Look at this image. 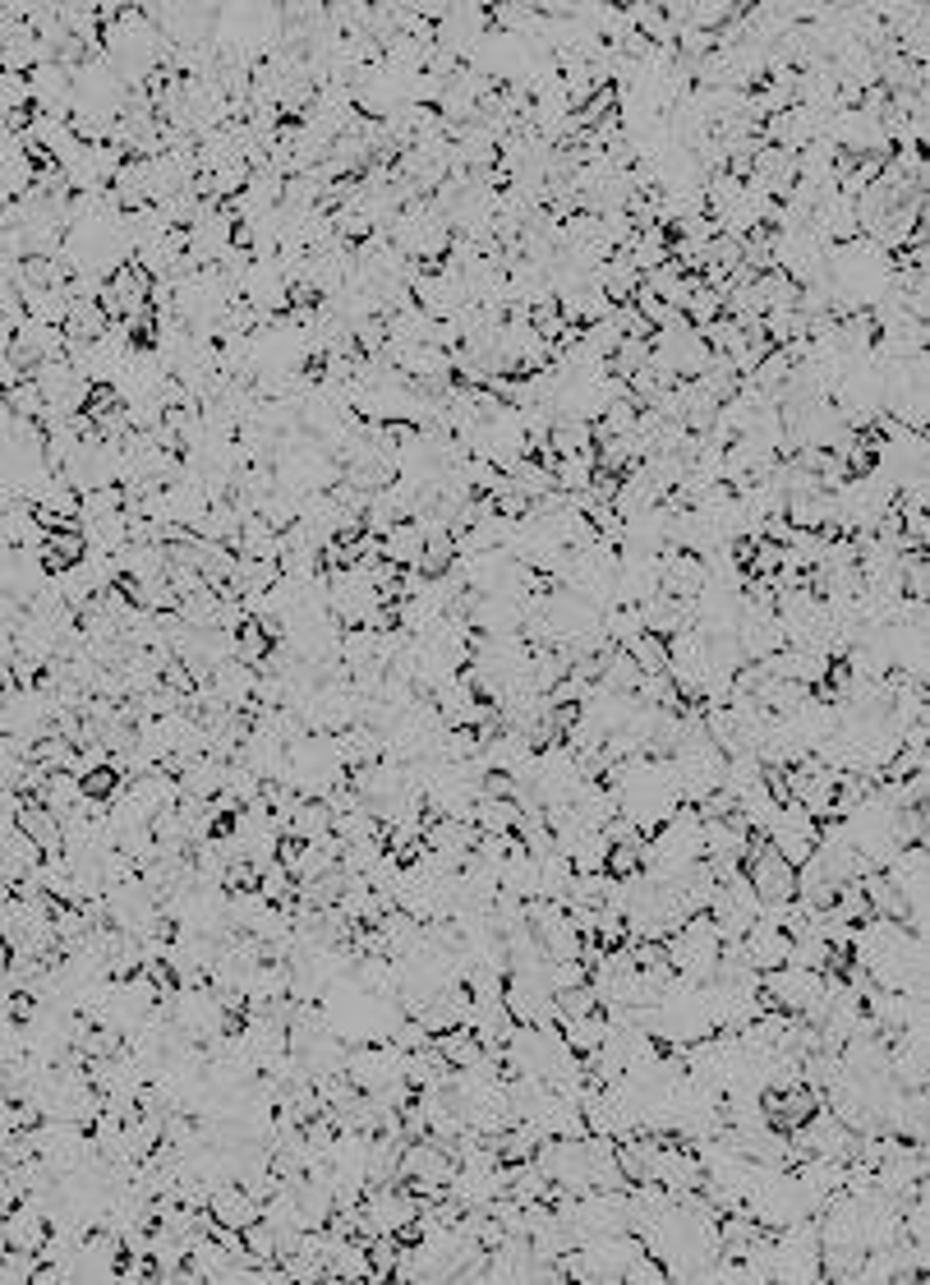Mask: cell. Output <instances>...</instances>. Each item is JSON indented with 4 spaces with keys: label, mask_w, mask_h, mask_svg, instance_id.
Returning a JSON list of instances; mask_svg holds the SVG:
<instances>
[{
    "label": "cell",
    "mask_w": 930,
    "mask_h": 1285,
    "mask_svg": "<svg viewBox=\"0 0 930 1285\" xmlns=\"http://www.w3.org/2000/svg\"><path fill=\"white\" fill-rule=\"evenodd\" d=\"M42 1258L33 1253H6V1267H0V1285H33Z\"/></svg>",
    "instance_id": "4316f807"
},
{
    "label": "cell",
    "mask_w": 930,
    "mask_h": 1285,
    "mask_svg": "<svg viewBox=\"0 0 930 1285\" xmlns=\"http://www.w3.org/2000/svg\"><path fill=\"white\" fill-rule=\"evenodd\" d=\"M608 852H613V843L604 839V830H585L576 839V848L567 852V862L576 876H599V871H608Z\"/></svg>",
    "instance_id": "9c48e42d"
},
{
    "label": "cell",
    "mask_w": 930,
    "mask_h": 1285,
    "mask_svg": "<svg viewBox=\"0 0 930 1285\" xmlns=\"http://www.w3.org/2000/svg\"><path fill=\"white\" fill-rule=\"evenodd\" d=\"M0 107L10 111H38V93H33V79L28 74H6L0 79Z\"/></svg>",
    "instance_id": "603a6c76"
},
{
    "label": "cell",
    "mask_w": 930,
    "mask_h": 1285,
    "mask_svg": "<svg viewBox=\"0 0 930 1285\" xmlns=\"http://www.w3.org/2000/svg\"><path fill=\"white\" fill-rule=\"evenodd\" d=\"M539 1134L530 1124H512L507 1134L498 1139V1156H503V1166H530V1161L539 1156Z\"/></svg>",
    "instance_id": "9a60e30c"
},
{
    "label": "cell",
    "mask_w": 930,
    "mask_h": 1285,
    "mask_svg": "<svg viewBox=\"0 0 930 1285\" xmlns=\"http://www.w3.org/2000/svg\"><path fill=\"white\" fill-rule=\"evenodd\" d=\"M332 824H336V816H332L327 802H304V807L295 811V820H291V834H286V839H295V843H319V839L332 834Z\"/></svg>",
    "instance_id": "7c38bea8"
},
{
    "label": "cell",
    "mask_w": 930,
    "mask_h": 1285,
    "mask_svg": "<svg viewBox=\"0 0 930 1285\" xmlns=\"http://www.w3.org/2000/svg\"><path fill=\"white\" fill-rule=\"evenodd\" d=\"M520 824V807L512 798H484L475 802V830L479 834H516Z\"/></svg>",
    "instance_id": "30bf717a"
},
{
    "label": "cell",
    "mask_w": 930,
    "mask_h": 1285,
    "mask_svg": "<svg viewBox=\"0 0 930 1285\" xmlns=\"http://www.w3.org/2000/svg\"><path fill=\"white\" fill-rule=\"evenodd\" d=\"M433 1051H438V1055L447 1060V1069H471V1064L484 1055V1046L475 1042V1032H465V1028L433 1036Z\"/></svg>",
    "instance_id": "2e32d148"
},
{
    "label": "cell",
    "mask_w": 930,
    "mask_h": 1285,
    "mask_svg": "<svg viewBox=\"0 0 930 1285\" xmlns=\"http://www.w3.org/2000/svg\"><path fill=\"white\" fill-rule=\"evenodd\" d=\"M623 1285H673V1281H668V1272H664L659 1263H649V1258H640V1263H636V1267H631V1272L623 1276Z\"/></svg>",
    "instance_id": "4dcf8cb0"
},
{
    "label": "cell",
    "mask_w": 930,
    "mask_h": 1285,
    "mask_svg": "<svg viewBox=\"0 0 930 1285\" xmlns=\"http://www.w3.org/2000/svg\"><path fill=\"white\" fill-rule=\"evenodd\" d=\"M627 259H631V267L640 272V277H645V272H655V267H664V263L673 259V231H664V226L645 231V235L631 244Z\"/></svg>",
    "instance_id": "8fae6325"
},
{
    "label": "cell",
    "mask_w": 930,
    "mask_h": 1285,
    "mask_svg": "<svg viewBox=\"0 0 930 1285\" xmlns=\"http://www.w3.org/2000/svg\"><path fill=\"white\" fill-rule=\"evenodd\" d=\"M604 636L613 640L617 650H627L631 640H640V636H645V618H640V608H636V604H617V608H604Z\"/></svg>",
    "instance_id": "5bb4252c"
},
{
    "label": "cell",
    "mask_w": 930,
    "mask_h": 1285,
    "mask_svg": "<svg viewBox=\"0 0 930 1285\" xmlns=\"http://www.w3.org/2000/svg\"><path fill=\"white\" fill-rule=\"evenodd\" d=\"M351 332H355V346H360V355H383V346H387V318H383V314H378V318H364V323H355Z\"/></svg>",
    "instance_id": "f1b7e54d"
},
{
    "label": "cell",
    "mask_w": 930,
    "mask_h": 1285,
    "mask_svg": "<svg viewBox=\"0 0 930 1285\" xmlns=\"http://www.w3.org/2000/svg\"><path fill=\"white\" fill-rule=\"evenodd\" d=\"M424 1207H428V1203L411 1198L406 1188H368V1193H364V1216H368V1231H374V1240H378V1235H392V1240H396L406 1226H415Z\"/></svg>",
    "instance_id": "6da1fadb"
},
{
    "label": "cell",
    "mask_w": 930,
    "mask_h": 1285,
    "mask_svg": "<svg viewBox=\"0 0 930 1285\" xmlns=\"http://www.w3.org/2000/svg\"><path fill=\"white\" fill-rule=\"evenodd\" d=\"M368 1263H374V1272L392 1276V1272H396V1263H401V1240H392V1235L368 1240Z\"/></svg>",
    "instance_id": "f546056e"
},
{
    "label": "cell",
    "mask_w": 930,
    "mask_h": 1285,
    "mask_svg": "<svg viewBox=\"0 0 930 1285\" xmlns=\"http://www.w3.org/2000/svg\"><path fill=\"white\" fill-rule=\"evenodd\" d=\"M553 479H557V494H590V484H595V452L590 456H567V462H557V471H553Z\"/></svg>",
    "instance_id": "d6986e66"
},
{
    "label": "cell",
    "mask_w": 930,
    "mask_h": 1285,
    "mask_svg": "<svg viewBox=\"0 0 930 1285\" xmlns=\"http://www.w3.org/2000/svg\"><path fill=\"white\" fill-rule=\"evenodd\" d=\"M548 452L557 456V462H567V456H590L595 452V428L580 424V419H557L553 434H548Z\"/></svg>",
    "instance_id": "ba28073f"
},
{
    "label": "cell",
    "mask_w": 930,
    "mask_h": 1285,
    "mask_svg": "<svg viewBox=\"0 0 930 1285\" xmlns=\"http://www.w3.org/2000/svg\"><path fill=\"white\" fill-rule=\"evenodd\" d=\"M664 595L673 599H696L705 590V563L696 554H681V548H664Z\"/></svg>",
    "instance_id": "7a4b0ae2"
},
{
    "label": "cell",
    "mask_w": 930,
    "mask_h": 1285,
    "mask_svg": "<svg viewBox=\"0 0 930 1285\" xmlns=\"http://www.w3.org/2000/svg\"><path fill=\"white\" fill-rule=\"evenodd\" d=\"M608 691H617V696H636V687L645 682V672L636 668V659L627 655V650H613L608 659H604V678H599Z\"/></svg>",
    "instance_id": "e0dca14e"
},
{
    "label": "cell",
    "mask_w": 930,
    "mask_h": 1285,
    "mask_svg": "<svg viewBox=\"0 0 930 1285\" xmlns=\"http://www.w3.org/2000/svg\"><path fill=\"white\" fill-rule=\"evenodd\" d=\"M208 1212H212V1221H216V1226L240 1231V1235L263 1221V1207H259V1203H254V1198H250V1193H244L240 1184L216 1188V1193H212V1207H208Z\"/></svg>",
    "instance_id": "3957f363"
},
{
    "label": "cell",
    "mask_w": 930,
    "mask_h": 1285,
    "mask_svg": "<svg viewBox=\"0 0 930 1285\" xmlns=\"http://www.w3.org/2000/svg\"><path fill=\"white\" fill-rule=\"evenodd\" d=\"M424 530L415 526V522H401L387 539H383V558L392 563V567H401V571H411V567H419V558H424Z\"/></svg>",
    "instance_id": "52a82bcc"
},
{
    "label": "cell",
    "mask_w": 930,
    "mask_h": 1285,
    "mask_svg": "<svg viewBox=\"0 0 930 1285\" xmlns=\"http://www.w3.org/2000/svg\"><path fill=\"white\" fill-rule=\"evenodd\" d=\"M115 512H125V488H120V484H107V488L83 494V516H115Z\"/></svg>",
    "instance_id": "484cf974"
},
{
    "label": "cell",
    "mask_w": 930,
    "mask_h": 1285,
    "mask_svg": "<svg viewBox=\"0 0 930 1285\" xmlns=\"http://www.w3.org/2000/svg\"><path fill=\"white\" fill-rule=\"evenodd\" d=\"M608 370H613L617 378L631 383L640 370H649V342H623V346H617V355L608 360Z\"/></svg>",
    "instance_id": "cb8c5ba5"
},
{
    "label": "cell",
    "mask_w": 930,
    "mask_h": 1285,
    "mask_svg": "<svg viewBox=\"0 0 930 1285\" xmlns=\"http://www.w3.org/2000/svg\"><path fill=\"white\" fill-rule=\"evenodd\" d=\"M244 1253H254L259 1263L276 1267V1231L267 1226V1221H259V1226H250V1231H244Z\"/></svg>",
    "instance_id": "83f0119b"
},
{
    "label": "cell",
    "mask_w": 930,
    "mask_h": 1285,
    "mask_svg": "<svg viewBox=\"0 0 930 1285\" xmlns=\"http://www.w3.org/2000/svg\"><path fill=\"white\" fill-rule=\"evenodd\" d=\"M747 959H751V968L765 977V972H779V968H788V950H792V940L784 935V931H769V927H751L747 931Z\"/></svg>",
    "instance_id": "8992f818"
},
{
    "label": "cell",
    "mask_w": 930,
    "mask_h": 1285,
    "mask_svg": "<svg viewBox=\"0 0 930 1285\" xmlns=\"http://www.w3.org/2000/svg\"><path fill=\"white\" fill-rule=\"evenodd\" d=\"M226 783H231V765H226V760H212V756H199V760L190 765V770L180 775L184 798H199V802L222 798Z\"/></svg>",
    "instance_id": "5b68a950"
},
{
    "label": "cell",
    "mask_w": 930,
    "mask_h": 1285,
    "mask_svg": "<svg viewBox=\"0 0 930 1285\" xmlns=\"http://www.w3.org/2000/svg\"><path fill=\"white\" fill-rule=\"evenodd\" d=\"M47 406H51V402L42 396V387H38L33 378H28V383H19L14 392H6V411H10V415H19V419H42V415H47Z\"/></svg>",
    "instance_id": "7402d4cb"
},
{
    "label": "cell",
    "mask_w": 930,
    "mask_h": 1285,
    "mask_svg": "<svg viewBox=\"0 0 930 1285\" xmlns=\"http://www.w3.org/2000/svg\"><path fill=\"white\" fill-rule=\"evenodd\" d=\"M563 1042L585 1060V1055H595L604 1042H608V1019H604V1009L599 1014H590V1019H576V1023H563Z\"/></svg>",
    "instance_id": "4fadbf2b"
},
{
    "label": "cell",
    "mask_w": 930,
    "mask_h": 1285,
    "mask_svg": "<svg viewBox=\"0 0 930 1285\" xmlns=\"http://www.w3.org/2000/svg\"><path fill=\"white\" fill-rule=\"evenodd\" d=\"M668 522H673V512L659 503V507H649V512H640V516H631L627 522V535H623V548H636V554H664V544H668Z\"/></svg>",
    "instance_id": "277c9868"
},
{
    "label": "cell",
    "mask_w": 930,
    "mask_h": 1285,
    "mask_svg": "<svg viewBox=\"0 0 930 1285\" xmlns=\"http://www.w3.org/2000/svg\"><path fill=\"white\" fill-rule=\"evenodd\" d=\"M557 1000V1028L563 1023H576V1019H590V1014H599V995H595V986L585 982V986H576V991H563V995H553Z\"/></svg>",
    "instance_id": "ffe728a7"
},
{
    "label": "cell",
    "mask_w": 930,
    "mask_h": 1285,
    "mask_svg": "<svg viewBox=\"0 0 930 1285\" xmlns=\"http://www.w3.org/2000/svg\"><path fill=\"white\" fill-rule=\"evenodd\" d=\"M627 655L636 659V668L645 672V678H659V672H668V646L659 636H640L627 646Z\"/></svg>",
    "instance_id": "44dd1931"
},
{
    "label": "cell",
    "mask_w": 930,
    "mask_h": 1285,
    "mask_svg": "<svg viewBox=\"0 0 930 1285\" xmlns=\"http://www.w3.org/2000/svg\"><path fill=\"white\" fill-rule=\"evenodd\" d=\"M55 820H65L79 802H83V779H74V775H51V783H47V792L38 798Z\"/></svg>",
    "instance_id": "ac0fdd59"
},
{
    "label": "cell",
    "mask_w": 930,
    "mask_h": 1285,
    "mask_svg": "<svg viewBox=\"0 0 930 1285\" xmlns=\"http://www.w3.org/2000/svg\"><path fill=\"white\" fill-rule=\"evenodd\" d=\"M387 1042H392L396 1051L415 1055V1051H428V1046H433V1032H428L419 1019H401V1023H396V1032L387 1036Z\"/></svg>",
    "instance_id": "d4e9b609"
}]
</instances>
